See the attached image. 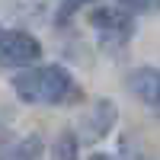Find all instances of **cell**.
<instances>
[{
    "label": "cell",
    "mask_w": 160,
    "mask_h": 160,
    "mask_svg": "<svg viewBox=\"0 0 160 160\" xmlns=\"http://www.w3.org/2000/svg\"><path fill=\"white\" fill-rule=\"evenodd\" d=\"M90 3H93V0H61V3H58V22L71 19L80 7H90Z\"/></svg>",
    "instance_id": "9"
},
{
    "label": "cell",
    "mask_w": 160,
    "mask_h": 160,
    "mask_svg": "<svg viewBox=\"0 0 160 160\" xmlns=\"http://www.w3.org/2000/svg\"><path fill=\"white\" fill-rule=\"evenodd\" d=\"M125 87L131 90V96H138L141 102L154 106V109L160 112V71H154V68H135L128 74Z\"/></svg>",
    "instance_id": "4"
},
{
    "label": "cell",
    "mask_w": 160,
    "mask_h": 160,
    "mask_svg": "<svg viewBox=\"0 0 160 160\" xmlns=\"http://www.w3.org/2000/svg\"><path fill=\"white\" fill-rule=\"evenodd\" d=\"M128 13H160V0H118Z\"/></svg>",
    "instance_id": "8"
},
{
    "label": "cell",
    "mask_w": 160,
    "mask_h": 160,
    "mask_svg": "<svg viewBox=\"0 0 160 160\" xmlns=\"http://www.w3.org/2000/svg\"><path fill=\"white\" fill-rule=\"evenodd\" d=\"M42 138L38 135H26L22 141H16L13 148H7V154L10 157H42Z\"/></svg>",
    "instance_id": "6"
},
{
    "label": "cell",
    "mask_w": 160,
    "mask_h": 160,
    "mask_svg": "<svg viewBox=\"0 0 160 160\" xmlns=\"http://www.w3.org/2000/svg\"><path fill=\"white\" fill-rule=\"evenodd\" d=\"M90 26L93 29H99V38L102 45L109 42H128L131 29H135V22H131V13L122 7H96L90 10Z\"/></svg>",
    "instance_id": "3"
},
{
    "label": "cell",
    "mask_w": 160,
    "mask_h": 160,
    "mask_svg": "<svg viewBox=\"0 0 160 160\" xmlns=\"http://www.w3.org/2000/svg\"><path fill=\"white\" fill-rule=\"evenodd\" d=\"M13 90L22 102H32V106H64L80 99L77 80L58 64L26 68L22 74L13 77Z\"/></svg>",
    "instance_id": "1"
},
{
    "label": "cell",
    "mask_w": 160,
    "mask_h": 160,
    "mask_svg": "<svg viewBox=\"0 0 160 160\" xmlns=\"http://www.w3.org/2000/svg\"><path fill=\"white\" fill-rule=\"evenodd\" d=\"M51 154H55L58 160H68V157H77L80 154V144H77V135L74 131H61L55 148H51Z\"/></svg>",
    "instance_id": "7"
},
{
    "label": "cell",
    "mask_w": 160,
    "mask_h": 160,
    "mask_svg": "<svg viewBox=\"0 0 160 160\" xmlns=\"http://www.w3.org/2000/svg\"><path fill=\"white\" fill-rule=\"evenodd\" d=\"M112 125H115V106L109 99H99L93 106V115H87V122H83V135H87V141L96 144L112 131Z\"/></svg>",
    "instance_id": "5"
},
{
    "label": "cell",
    "mask_w": 160,
    "mask_h": 160,
    "mask_svg": "<svg viewBox=\"0 0 160 160\" xmlns=\"http://www.w3.org/2000/svg\"><path fill=\"white\" fill-rule=\"evenodd\" d=\"M42 61L38 38L22 29H3L0 26V68H32Z\"/></svg>",
    "instance_id": "2"
}]
</instances>
